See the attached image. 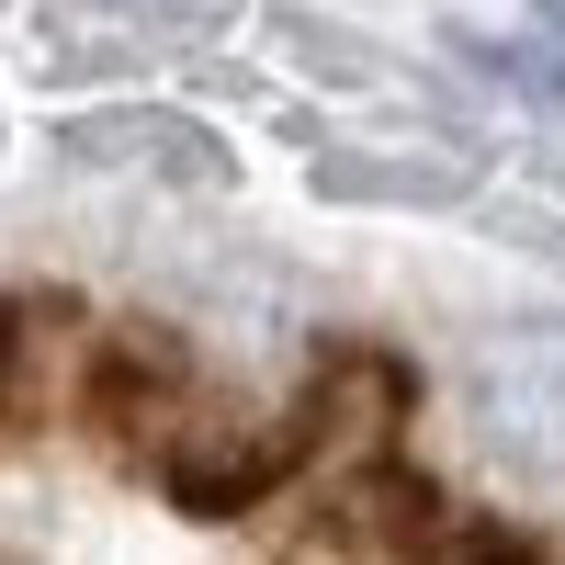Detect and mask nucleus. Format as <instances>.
I'll list each match as a JSON object with an SVG mask.
<instances>
[{
  "instance_id": "2",
  "label": "nucleus",
  "mask_w": 565,
  "mask_h": 565,
  "mask_svg": "<svg viewBox=\"0 0 565 565\" xmlns=\"http://www.w3.org/2000/svg\"><path fill=\"white\" fill-rule=\"evenodd\" d=\"M68 295H0V418H45L57 407V362H68Z\"/></svg>"
},
{
  "instance_id": "3",
  "label": "nucleus",
  "mask_w": 565,
  "mask_h": 565,
  "mask_svg": "<svg viewBox=\"0 0 565 565\" xmlns=\"http://www.w3.org/2000/svg\"><path fill=\"white\" fill-rule=\"evenodd\" d=\"M532 23H543V34H554V45H565V0H532Z\"/></svg>"
},
{
  "instance_id": "1",
  "label": "nucleus",
  "mask_w": 565,
  "mask_h": 565,
  "mask_svg": "<svg viewBox=\"0 0 565 565\" xmlns=\"http://www.w3.org/2000/svg\"><path fill=\"white\" fill-rule=\"evenodd\" d=\"M476 418L509 463L532 476H565V328H498L476 351Z\"/></svg>"
}]
</instances>
